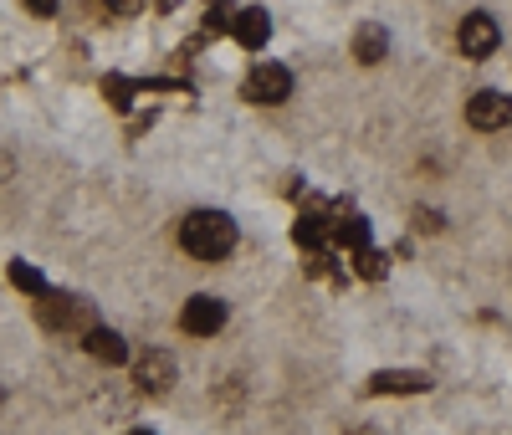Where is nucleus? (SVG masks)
<instances>
[{
	"label": "nucleus",
	"mask_w": 512,
	"mask_h": 435,
	"mask_svg": "<svg viewBox=\"0 0 512 435\" xmlns=\"http://www.w3.org/2000/svg\"><path fill=\"white\" fill-rule=\"evenodd\" d=\"M103 93H108L113 108H128V103H134V93H139V82H128V77H103Z\"/></svg>",
	"instance_id": "nucleus-14"
},
{
	"label": "nucleus",
	"mask_w": 512,
	"mask_h": 435,
	"mask_svg": "<svg viewBox=\"0 0 512 435\" xmlns=\"http://www.w3.org/2000/svg\"><path fill=\"white\" fill-rule=\"evenodd\" d=\"M431 389V374L420 369H379L369 379V395H425Z\"/></svg>",
	"instance_id": "nucleus-7"
},
{
	"label": "nucleus",
	"mask_w": 512,
	"mask_h": 435,
	"mask_svg": "<svg viewBox=\"0 0 512 435\" xmlns=\"http://www.w3.org/2000/svg\"><path fill=\"white\" fill-rule=\"evenodd\" d=\"M6 277H11V287H21V292H31V297L52 292V287H47V277H41V272L31 267V261H11V272H6Z\"/></svg>",
	"instance_id": "nucleus-12"
},
{
	"label": "nucleus",
	"mask_w": 512,
	"mask_h": 435,
	"mask_svg": "<svg viewBox=\"0 0 512 435\" xmlns=\"http://www.w3.org/2000/svg\"><path fill=\"white\" fill-rule=\"evenodd\" d=\"M241 98H246V103H262V108L287 103V98H292V72H287V67H277V62L251 67V77L241 82Z\"/></svg>",
	"instance_id": "nucleus-3"
},
{
	"label": "nucleus",
	"mask_w": 512,
	"mask_h": 435,
	"mask_svg": "<svg viewBox=\"0 0 512 435\" xmlns=\"http://www.w3.org/2000/svg\"><path fill=\"white\" fill-rule=\"evenodd\" d=\"M103 6H108L113 16H139V11H144V0H103Z\"/></svg>",
	"instance_id": "nucleus-15"
},
{
	"label": "nucleus",
	"mask_w": 512,
	"mask_h": 435,
	"mask_svg": "<svg viewBox=\"0 0 512 435\" xmlns=\"http://www.w3.org/2000/svg\"><path fill=\"white\" fill-rule=\"evenodd\" d=\"M466 123L487 128V134H492V128H507L512 123V98L492 93V87H487V93H472V98H466Z\"/></svg>",
	"instance_id": "nucleus-6"
},
{
	"label": "nucleus",
	"mask_w": 512,
	"mask_h": 435,
	"mask_svg": "<svg viewBox=\"0 0 512 435\" xmlns=\"http://www.w3.org/2000/svg\"><path fill=\"white\" fill-rule=\"evenodd\" d=\"M180 246L195 261H226L236 246V221L226 210H190L180 221Z\"/></svg>",
	"instance_id": "nucleus-1"
},
{
	"label": "nucleus",
	"mask_w": 512,
	"mask_h": 435,
	"mask_svg": "<svg viewBox=\"0 0 512 435\" xmlns=\"http://www.w3.org/2000/svg\"><path fill=\"white\" fill-rule=\"evenodd\" d=\"M354 57L359 62H384V57H390V31H384V26H374V21H364L359 31H354Z\"/></svg>",
	"instance_id": "nucleus-11"
},
{
	"label": "nucleus",
	"mask_w": 512,
	"mask_h": 435,
	"mask_svg": "<svg viewBox=\"0 0 512 435\" xmlns=\"http://www.w3.org/2000/svg\"><path fill=\"white\" fill-rule=\"evenodd\" d=\"M36 318H41V328H52V333H62V328H82V333H88L93 328V308H88V302H82V297H57V292H41Z\"/></svg>",
	"instance_id": "nucleus-2"
},
{
	"label": "nucleus",
	"mask_w": 512,
	"mask_h": 435,
	"mask_svg": "<svg viewBox=\"0 0 512 435\" xmlns=\"http://www.w3.org/2000/svg\"><path fill=\"white\" fill-rule=\"evenodd\" d=\"M180 328L195 333V338L221 333V328H226V302H221V297H210V292L190 297V302H185V313H180Z\"/></svg>",
	"instance_id": "nucleus-5"
},
{
	"label": "nucleus",
	"mask_w": 512,
	"mask_h": 435,
	"mask_svg": "<svg viewBox=\"0 0 512 435\" xmlns=\"http://www.w3.org/2000/svg\"><path fill=\"white\" fill-rule=\"evenodd\" d=\"M456 41H461V52L472 57V62H482V57H492V52H497V41H502V31H497V21H492L487 11H472V16L461 21Z\"/></svg>",
	"instance_id": "nucleus-4"
},
{
	"label": "nucleus",
	"mask_w": 512,
	"mask_h": 435,
	"mask_svg": "<svg viewBox=\"0 0 512 435\" xmlns=\"http://www.w3.org/2000/svg\"><path fill=\"white\" fill-rule=\"evenodd\" d=\"M139 435H154V430H139Z\"/></svg>",
	"instance_id": "nucleus-18"
},
{
	"label": "nucleus",
	"mask_w": 512,
	"mask_h": 435,
	"mask_svg": "<svg viewBox=\"0 0 512 435\" xmlns=\"http://www.w3.org/2000/svg\"><path fill=\"white\" fill-rule=\"evenodd\" d=\"M82 348H88V354L98 359V364H128V343L113 333V328H88V333H82Z\"/></svg>",
	"instance_id": "nucleus-10"
},
{
	"label": "nucleus",
	"mask_w": 512,
	"mask_h": 435,
	"mask_svg": "<svg viewBox=\"0 0 512 435\" xmlns=\"http://www.w3.org/2000/svg\"><path fill=\"white\" fill-rule=\"evenodd\" d=\"M231 36L241 41L246 52L267 47V36H272V16H267L262 6H246V11H236V16H231Z\"/></svg>",
	"instance_id": "nucleus-9"
},
{
	"label": "nucleus",
	"mask_w": 512,
	"mask_h": 435,
	"mask_svg": "<svg viewBox=\"0 0 512 435\" xmlns=\"http://www.w3.org/2000/svg\"><path fill=\"white\" fill-rule=\"evenodd\" d=\"M354 261H359V277H369V282H379L384 272H390V256H384V251H374V246L354 251Z\"/></svg>",
	"instance_id": "nucleus-13"
},
{
	"label": "nucleus",
	"mask_w": 512,
	"mask_h": 435,
	"mask_svg": "<svg viewBox=\"0 0 512 435\" xmlns=\"http://www.w3.org/2000/svg\"><path fill=\"white\" fill-rule=\"evenodd\" d=\"M415 221H420V231H441V215H436V210H420Z\"/></svg>",
	"instance_id": "nucleus-17"
},
{
	"label": "nucleus",
	"mask_w": 512,
	"mask_h": 435,
	"mask_svg": "<svg viewBox=\"0 0 512 435\" xmlns=\"http://www.w3.org/2000/svg\"><path fill=\"white\" fill-rule=\"evenodd\" d=\"M134 379H139V389H149V395H164V389L175 384V359H169L164 348H149V354L134 364Z\"/></svg>",
	"instance_id": "nucleus-8"
},
{
	"label": "nucleus",
	"mask_w": 512,
	"mask_h": 435,
	"mask_svg": "<svg viewBox=\"0 0 512 435\" xmlns=\"http://www.w3.org/2000/svg\"><path fill=\"white\" fill-rule=\"evenodd\" d=\"M31 16H57V0H26Z\"/></svg>",
	"instance_id": "nucleus-16"
}]
</instances>
